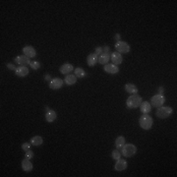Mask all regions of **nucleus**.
<instances>
[{"mask_svg":"<svg viewBox=\"0 0 177 177\" xmlns=\"http://www.w3.org/2000/svg\"><path fill=\"white\" fill-rule=\"evenodd\" d=\"M15 62L21 66H26V65L31 64L32 61L29 60V58L27 57L26 55H19L15 58Z\"/></svg>","mask_w":177,"mask_h":177,"instance_id":"obj_8","label":"nucleus"},{"mask_svg":"<svg viewBox=\"0 0 177 177\" xmlns=\"http://www.w3.org/2000/svg\"><path fill=\"white\" fill-rule=\"evenodd\" d=\"M16 75L19 76V77H26L29 74V69L27 66H20L16 69Z\"/></svg>","mask_w":177,"mask_h":177,"instance_id":"obj_16","label":"nucleus"},{"mask_svg":"<svg viewBox=\"0 0 177 177\" xmlns=\"http://www.w3.org/2000/svg\"><path fill=\"white\" fill-rule=\"evenodd\" d=\"M141 103H142V98L140 95H138L137 94L129 96L128 99L126 100V105H127V107L131 108V109L139 107L141 105Z\"/></svg>","mask_w":177,"mask_h":177,"instance_id":"obj_1","label":"nucleus"},{"mask_svg":"<svg viewBox=\"0 0 177 177\" xmlns=\"http://www.w3.org/2000/svg\"><path fill=\"white\" fill-rule=\"evenodd\" d=\"M109 60H110V53L102 52L99 56V63H100L102 65H106Z\"/></svg>","mask_w":177,"mask_h":177,"instance_id":"obj_14","label":"nucleus"},{"mask_svg":"<svg viewBox=\"0 0 177 177\" xmlns=\"http://www.w3.org/2000/svg\"><path fill=\"white\" fill-rule=\"evenodd\" d=\"M110 59L112 60L113 64H115V65H120L122 61H123V57H122L121 53L117 52V51L110 53Z\"/></svg>","mask_w":177,"mask_h":177,"instance_id":"obj_9","label":"nucleus"},{"mask_svg":"<svg viewBox=\"0 0 177 177\" xmlns=\"http://www.w3.org/2000/svg\"><path fill=\"white\" fill-rule=\"evenodd\" d=\"M43 140L40 136H35L31 139V144L35 147H39L40 145H43Z\"/></svg>","mask_w":177,"mask_h":177,"instance_id":"obj_23","label":"nucleus"},{"mask_svg":"<svg viewBox=\"0 0 177 177\" xmlns=\"http://www.w3.org/2000/svg\"><path fill=\"white\" fill-rule=\"evenodd\" d=\"M33 163L29 161V159H28V158L23 159V161H22V168H23L24 171H27V172L31 171L33 169Z\"/></svg>","mask_w":177,"mask_h":177,"instance_id":"obj_19","label":"nucleus"},{"mask_svg":"<svg viewBox=\"0 0 177 177\" xmlns=\"http://www.w3.org/2000/svg\"><path fill=\"white\" fill-rule=\"evenodd\" d=\"M7 67H8V68H9L10 70H14V71H16V66L15 65H13V64H11V63H8V64H7Z\"/></svg>","mask_w":177,"mask_h":177,"instance_id":"obj_30","label":"nucleus"},{"mask_svg":"<svg viewBox=\"0 0 177 177\" xmlns=\"http://www.w3.org/2000/svg\"><path fill=\"white\" fill-rule=\"evenodd\" d=\"M31 67L33 69V70H37V69H40V66H41V64L39 62V61H32L31 62Z\"/></svg>","mask_w":177,"mask_h":177,"instance_id":"obj_26","label":"nucleus"},{"mask_svg":"<svg viewBox=\"0 0 177 177\" xmlns=\"http://www.w3.org/2000/svg\"><path fill=\"white\" fill-rule=\"evenodd\" d=\"M73 69H74V67L72 64H70V63H65V64L61 65V67L59 68V71H60L61 74L68 75L69 73L72 72Z\"/></svg>","mask_w":177,"mask_h":177,"instance_id":"obj_13","label":"nucleus"},{"mask_svg":"<svg viewBox=\"0 0 177 177\" xmlns=\"http://www.w3.org/2000/svg\"><path fill=\"white\" fill-rule=\"evenodd\" d=\"M102 52H103V49H102V46H99V47H96V48H95V53L98 56H99Z\"/></svg>","mask_w":177,"mask_h":177,"instance_id":"obj_29","label":"nucleus"},{"mask_svg":"<svg viewBox=\"0 0 177 177\" xmlns=\"http://www.w3.org/2000/svg\"><path fill=\"white\" fill-rule=\"evenodd\" d=\"M115 49L119 53H128L130 51V45L125 43V41H116L115 43Z\"/></svg>","mask_w":177,"mask_h":177,"instance_id":"obj_6","label":"nucleus"},{"mask_svg":"<svg viewBox=\"0 0 177 177\" xmlns=\"http://www.w3.org/2000/svg\"><path fill=\"white\" fill-rule=\"evenodd\" d=\"M114 40H115L116 41H119V40H121V36H120V33H116L115 36H114Z\"/></svg>","mask_w":177,"mask_h":177,"instance_id":"obj_32","label":"nucleus"},{"mask_svg":"<svg viewBox=\"0 0 177 177\" xmlns=\"http://www.w3.org/2000/svg\"><path fill=\"white\" fill-rule=\"evenodd\" d=\"M163 92H164L163 88H162V87H159V88H158V94H159V95H163Z\"/></svg>","mask_w":177,"mask_h":177,"instance_id":"obj_33","label":"nucleus"},{"mask_svg":"<svg viewBox=\"0 0 177 177\" xmlns=\"http://www.w3.org/2000/svg\"><path fill=\"white\" fill-rule=\"evenodd\" d=\"M104 71L108 74H112V75H115L117 74L118 72H119V68H118V66L113 64V63H111V64H106L104 65Z\"/></svg>","mask_w":177,"mask_h":177,"instance_id":"obj_10","label":"nucleus"},{"mask_svg":"<svg viewBox=\"0 0 177 177\" xmlns=\"http://www.w3.org/2000/svg\"><path fill=\"white\" fill-rule=\"evenodd\" d=\"M56 117H57V114H56V112L54 111V110H48V111H46V114H45V119L47 122H53L54 120L56 119Z\"/></svg>","mask_w":177,"mask_h":177,"instance_id":"obj_20","label":"nucleus"},{"mask_svg":"<svg viewBox=\"0 0 177 177\" xmlns=\"http://www.w3.org/2000/svg\"><path fill=\"white\" fill-rule=\"evenodd\" d=\"M23 52H24V55H26L29 58H33L36 55V49L33 47V46H25L23 48Z\"/></svg>","mask_w":177,"mask_h":177,"instance_id":"obj_12","label":"nucleus"},{"mask_svg":"<svg viewBox=\"0 0 177 177\" xmlns=\"http://www.w3.org/2000/svg\"><path fill=\"white\" fill-rule=\"evenodd\" d=\"M44 79H45V81H50V80H51V77H50V75H45Z\"/></svg>","mask_w":177,"mask_h":177,"instance_id":"obj_34","label":"nucleus"},{"mask_svg":"<svg viewBox=\"0 0 177 177\" xmlns=\"http://www.w3.org/2000/svg\"><path fill=\"white\" fill-rule=\"evenodd\" d=\"M111 157H112L113 159H115V161H117V159L121 158V154H120V151H118V150L113 151H112V154H111Z\"/></svg>","mask_w":177,"mask_h":177,"instance_id":"obj_25","label":"nucleus"},{"mask_svg":"<svg viewBox=\"0 0 177 177\" xmlns=\"http://www.w3.org/2000/svg\"><path fill=\"white\" fill-rule=\"evenodd\" d=\"M125 91L129 92V94L136 95L138 92V88L134 85V84H126L125 85Z\"/></svg>","mask_w":177,"mask_h":177,"instance_id":"obj_21","label":"nucleus"},{"mask_svg":"<svg viewBox=\"0 0 177 177\" xmlns=\"http://www.w3.org/2000/svg\"><path fill=\"white\" fill-rule=\"evenodd\" d=\"M102 49H103V52L110 53V48H109V46H103Z\"/></svg>","mask_w":177,"mask_h":177,"instance_id":"obj_31","label":"nucleus"},{"mask_svg":"<svg viewBox=\"0 0 177 177\" xmlns=\"http://www.w3.org/2000/svg\"><path fill=\"white\" fill-rule=\"evenodd\" d=\"M87 62H88V66H95L96 64V62H99V56L96 55L95 53H92L90 55L88 56L87 58Z\"/></svg>","mask_w":177,"mask_h":177,"instance_id":"obj_15","label":"nucleus"},{"mask_svg":"<svg viewBox=\"0 0 177 177\" xmlns=\"http://www.w3.org/2000/svg\"><path fill=\"white\" fill-rule=\"evenodd\" d=\"M64 82L66 85L68 86H73L76 84V82H77V77H76L75 75H72V74H68L66 76V78L64 80Z\"/></svg>","mask_w":177,"mask_h":177,"instance_id":"obj_18","label":"nucleus"},{"mask_svg":"<svg viewBox=\"0 0 177 177\" xmlns=\"http://www.w3.org/2000/svg\"><path fill=\"white\" fill-rule=\"evenodd\" d=\"M31 145L32 144H29V143H24V144L22 145V149L25 151H27L29 150H31Z\"/></svg>","mask_w":177,"mask_h":177,"instance_id":"obj_28","label":"nucleus"},{"mask_svg":"<svg viewBox=\"0 0 177 177\" xmlns=\"http://www.w3.org/2000/svg\"><path fill=\"white\" fill-rule=\"evenodd\" d=\"M75 76H76V77H78V78H84L86 76L85 70L82 69V68H80V67L76 68L75 69Z\"/></svg>","mask_w":177,"mask_h":177,"instance_id":"obj_24","label":"nucleus"},{"mask_svg":"<svg viewBox=\"0 0 177 177\" xmlns=\"http://www.w3.org/2000/svg\"><path fill=\"white\" fill-rule=\"evenodd\" d=\"M139 124H140V126L143 129L149 130L151 128V126H153V124H154L153 118L148 114H143L140 117V119H139Z\"/></svg>","mask_w":177,"mask_h":177,"instance_id":"obj_2","label":"nucleus"},{"mask_svg":"<svg viewBox=\"0 0 177 177\" xmlns=\"http://www.w3.org/2000/svg\"><path fill=\"white\" fill-rule=\"evenodd\" d=\"M63 83H64V81L61 80L60 78H54L52 80H50L49 87L50 88H52V90H59V88L63 86Z\"/></svg>","mask_w":177,"mask_h":177,"instance_id":"obj_7","label":"nucleus"},{"mask_svg":"<svg viewBox=\"0 0 177 177\" xmlns=\"http://www.w3.org/2000/svg\"><path fill=\"white\" fill-rule=\"evenodd\" d=\"M126 167H127V161L125 159H117L116 163L114 164V169L116 171H123L126 169Z\"/></svg>","mask_w":177,"mask_h":177,"instance_id":"obj_11","label":"nucleus"},{"mask_svg":"<svg viewBox=\"0 0 177 177\" xmlns=\"http://www.w3.org/2000/svg\"><path fill=\"white\" fill-rule=\"evenodd\" d=\"M164 102H165V98H164L163 95H159V94L154 95L151 100V103L153 104V106L154 107H161L162 106V104Z\"/></svg>","mask_w":177,"mask_h":177,"instance_id":"obj_5","label":"nucleus"},{"mask_svg":"<svg viewBox=\"0 0 177 177\" xmlns=\"http://www.w3.org/2000/svg\"><path fill=\"white\" fill-rule=\"evenodd\" d=\"M140 108H141V112L143 113V114H148L150 111H151V105L149 102H144L141 103L140 105Z\"/></svg>","mask_w":177,"mask_h":177,"instance_id":"obj_17","label":"nucleus"},{"mask_svg":"<svg viewBox=\"0 0 177 177\" xmlns=\"http://www.w3.org/2000/svg\"><path fill=\"white\" fill-rule=\"evenodd\" d=\"M172 112H173V109L169 106H161L158 107L157 110V116L161 119H165V118L169 117Z\"/></svg>","mask_w":177,"mask_h":177,"instance_id":"obj_4","label":"nucleus"},{"mask_svg":"<svg viewBox=\"0 0 177 177\" xmlns=\"http://www.w3.org/2000/svg\"><path fill=\"white\" fill-rule=\"evenodd\" d=\"M45 110H46V111H48V110H50V109H49L48 106H46V107H45Z\"/></svg>","mask_w":177,"mask_h":177,"instance_id":"obj_35","label":"nucleus"},{"mask_svg":"<svg viewBox=\"0 0 177 177\" xmlns=\"http://www.w3.org/2000/svg\"><path fill=\"white\" fill-rule=\"evenodd\" d=\"M125 144H126V143H125V138L123 136H119V137L116 138V140H115V147H116L117 150H121L122 148L124 147Z\"/></svg>","mask_w":177,"mask_h":177,"instance_id":"obj_22","label":"nucleus"},{"mask_svg":"<svg viewBox=\"0 0 177 177\" xmlns=\"http://www.w3.org/2000/svg\"><path fill=\"white\" fill-rule=\"evenodd\" d=\"M121 150H122V154L125 158H132L137 153V148L133 144H125Z\"/></svg>","mask_w":177,"mask_h":177,"instance_id":"obj_3","label":"nucleus"},{"mask_svg":"<svg viewBox=\"0 0 177 177\" xmlns=\"http://www.w3.org/2000/svg\"><path fill=\"white\" fill-rule=\"evenodd\" d=\"M33 158V153L31 151V150H29L26 151V154H25V158H28V159H31Z\"/></svg>","mask_w":177,"mask_h":177,"instance_id":"obj_27","label":"nucleus"}]
</instances>
